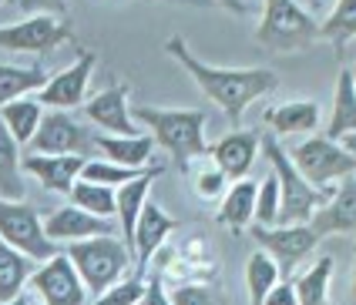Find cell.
Instances as JSON below:
<instances>
[{"mask_svg": "<svg viewBox=\"0 0 356 305\" xmlns=\"http://www.w3.org/2000/svg\"><path fill=\"white\" fill-rule=\"evenodd\" d=\"M165 54L175 58L185 67V74L198 84V91L216 107H222V114L229 118L232 131H238L249 104L273 94L279 87V74L273 67H216V64L202 61L198 54H192V47L178 34L165 41Z\"/></svg>", "mask_w": 356, "mask_h": 305, "instance_id": "6da1fadb", "label": "cell"}, {"mask_svg": "<svg viewBox=\"0 0 356 305\" xmlns=\"http://www.w3.org/2000/svg\"><path fill=\"white\" fill-rule=\"evenodd\" d=\"M131 121L145 124L152 141L165 148L181 171L188 164L209 158V144H205V111L192 107H135Z\"/></svg>", "mask_w": 356, "mask_h": 305, "instance_id": "7a4b0ae2", "label": "cell"}, {"mask_svg": "<svg viewBox=\"0 0 356 305\" xmlns=\"http://www.w3.org/2000/svg\"><path fill=\"white\" fill-rule=\"evenodd\" d=\"M259 151L266 155L269 175L279 184V225H309L316 208L333 195V188L330 191L309 188L302 182V175L293 168V162H289V151L273 134H259Z\"/></svg>", "mask_w": 356, "mask_h": 305, "instance_id": "3957f363", "label": "cell"}, {"mask_svg": "<svg viewBox=\"0 0 356 305\" xmlns=\"http://www.w3.org/2000/svg\"><path fill=\"white\" fill-rule=\"evenodd\" d=\"M64 255L84 282L88 299H98L101 292H108L115 282H121L128 265H131V252L118 235H98L88 242H74L64 248Z\"/></svg>", "mask_w": 356, "mask_h": 305, "instance_id": "277c9868", "label": "cell"}, {"mask_svg": "<svg viewBox=\"0 0 356 305\" xmlns=\"http://www.w3.org/2000/svg\"><path fill=\"white\" fill-rule=\"evenodd\" d=\"M256 41L276 54L309 51L319 41V21L296 0H269L259 10Z\"/></svg>", "mask_w": 356, "mask_h": 305, "instance_id": "5b68a950", "label": "cell"}, {"mask_svg": "<svg viewBox=\"0 0 356 305\" xmlns=\"http://www.w3.org/2000/svg\"><path fill=\"white\" fill-rule=\"evenodd\" d=\"M71 41H74V31L64 17V7H47L14 24H0V51H10V54H47Z\"/></svg>", "mask_w": 356, "mask_h": 305, "instance_id": "8992f818", "label": "cell"}, {"mask_svg": "<svg viewBox=\"0 0 356 305\" xmlns=\"http://www.w3.org/2000/svg\"><path fill=\"white\" fill-rule=\"evenodd\" d=\"M289 162L302 175V182L316 191H330L333 182L356 175V155H350L343 144L330 141L323 134H309L302 144H296L289 151Z\"/></svg>", "mask_w": 356, "mask_h": 305, "instance_id": "52a82bcc", "label": "cell"}, {"mask_svg": "<svg viewBox=\"0 0 356 305\" xmlns=\"http://www.w3.org/2000/svg\"><path fill=\"white\" fill-rule=\"evenodd\" d=\"M0 242H7L34 265L58 255V245L44 235V218L27 202H3L0 198Z\"/></svg>", "mask_w": 356, "mask_h": 305, "instance_id": "ba28073f", "label": "cell"}, {"mask_svg": "<svg viewBox=\"0 0 356 305\" xmlns=\"http://www.w3.org/2000/svg\"><path fill=\"white\" fill-rule=\"evenodd\" d=\"M95 148V134L81 128L71 111H44L38 134L27 144V155H81Z\"/></svg>", "mask_w": 356, "mask_h": 305, "instance_id": "9c48e42d", "label": "cell"}, {"mask_svg": "<svg viewBox=\"0 0 356 305\" xmlns=\"http://www.w3.org/2000/svg\"><path fill=\"white\" fill-rule=\"evenodd\" d=\"M95 64H98V58L91 51H78L74 64H67L64 71L51 74L47 84L34 94L38 104L44 111H74V107H81L88 101V84H91V74H95Z\"/></svg>", "mask_w": 356, "mask_h": 305, "instance_id": "30bf717a", "label": "cell"}, {"mask_svg": "<svg viewBox=\"0 0 356 305\" xmlns=\"http://www.w3.org/2000/svg\"><path fill=\"white\" fill-rule=\"evenodd\" d=\"M249 238L259 245V252H266L279 265V275H293L306 255H313L319 238L309 232V225H276V228H249Z\"/></svg>", "mask_w": 356, "mask_h": 305, "instance_id": "8fae6325", "label": "cell"}, {"mask_svg": "<svg viewBox=\"0 0 356 305\" xmlns=\"http://www.w3.org/2000/svg\"><path fill=\"white\" fill-rule=\"evenodd\" d=\"M31 288L40 299V305H88V292L84 282L78 279L74 265L67 262V255L58 252L54 259L40 262L31 275Z\"/></svg>", "mask_w": 356, "mask_h": 305, "instance_id": "7c38bea8", "label": "cell"}, {"mask_svg": "<svg viewBox=\"0 0 356 305\" xmlns=\"http://www.w3.org/2000/svg\"><path fill=\"white\" fill-rule=\"evenodd\" d=\"M128 94H131L128 84H121V81L111 84V87H104L95 98H88V101L81 104V107H84V118L91 124H98L101 134H111V138H138L145 131L131 121Z\"/></svg>", "mask_w": 356, "mask_h": 305, "instance_id": "4fadbf2b", "label": "cell"}, {"mask_svg": "<svg viewBox=\"0 0 356 305\" xmlns=\"http://www.w3.org/2000/svg\"><path fill=\"white\" fill-rule=\"evenodd\" d=\"M175 228H178V222L165 211V208H161V204H155L152 198L145 202L138 222H135V235H131V259H135V265H138V272H135V275L145 279V268H148L152 259L165 248L168 235H172Z\"/></svg>", "mask_w": 356, "mask_h": 305, "instance_id": "5bb4252c", "label": "cell"}, {"mask_svg": "<svg viewBox=\"0 0 356 305\" xmlns=\"http://www.w3.org/2000/svg\"><path fill=\"white\" fill-rule=\"evenodd\" d=\"M309 232L316 238L330 235H353L356 232V175L343 178L333 184V195L316 208V215L309 218Z\"/></svg>", "mask_w": 356, "mask_h": 305, "instance_id": "9a60e30c", "label": "cell"}, {"mask_svg": "<svg viewBox=\"0 0 356 305\" xmlns=\"http://www.w3.org/2000/svg\"><path fill=\"white\" fill-rule=\"evenodd\" d=\"M44 235L54 245H74L98 238V235H118V232H115V222H104V218H95L74 204H64L44 218Z\"/></svg>", "mask_w": 356, "mask_h": 305, "instance_id": "2e32d148", "label": "cell"}, {"mask_svg": "<svg viewBox=\"0 0 356 305\" xmlns=\"http://www.w3.org/2000/svg\"><path fill=\"white\" fill-rule=\"evenodd\" d=\"M84 162L88 158H81V155H24L20 158V171H27L34 182H40L44 191L71 195V188L81 178Z\"/></svg>", "mask_w": 356, "mask_h": 305, "instance_id": "e0dca14e", "label": "cell"}, {"mask_svg": "<svg viewBox=\"0 0 356 305\" xmlns=\"http://www.w3.org/2000/svg\"><path fill=\"white\" fill-rule=\"evenodd\" d=\"M209 158L225 175V182H242L259 158V134L256 131H242V128L229 131L225 138H218L209 148Z\"/></svg>", "mask_w": 356, "mask_h": 305, "instance_id": "ac0fdd59", "label": "cell"}, {"mask_svg": "<svg viewBox=\"0 0 356 305\" xmlns=\"http://www.w3.org/2000/svg\"><path fill=\"white\" fill-rule=\"evenodd\" d=\"M161 164H152L148 171H141L135 182L121 184L118 191H115V218H118L121 225V242L128 245V252H131V235H135V222H138L141 208H145V202H148V195H152V182L159 178Z\"/></svg>", "mask_w": 356, "mask_h": 305, "instance_id": "d6986e66", "label": "cell"}, {"mask_svg": "<svg viewBox=\"0 0 356 305\" xmlns=\"http://www.w3.org/2000/svg\"><path fill=\"white\" fill-rule=\"evenodd\" d=\"M95 148L104 155V162L118 164V168H131V171L152 168V158H155V141H152V134H138V138L95 134Z\"/></svg>", "mask_w": 356, "mask_h": 305, "instance_id": "ffe728a7", "label": "cell"}, {"mask_svg": "<svg viewBox=\"0 0 356 305\" xmlns=\"http://www.w3.org/2000/svg\"><path fill=\"white\" fill-rule=\"evenodd\" d=\"M266 124L273 128V138L279 134H316L319 128V104L313 98L276 104L266 111Z\"/></svg>", "mask_w": 356, "mask_h": 305, "instance_id": "44dd1931", "label": "cell"}, {"mask_svg": "<svg viewBox=\"0 0 356 305\" xmlns=\"http://www.w3.org/2000/svg\"><path fill=\"white\" fill-rule=\"evenodd\" d=\"M356 134V87H353V74L350 67H339L337 74V94H333V111H330V121L323 138L330 141H346Z\"/></svg>", "mask_w": 356, "mask_h": 305, "instance_id": "7402d4cb", "label": "cell"}, {"mask_svg": "<svg viewBox=\"0 0 356 305\" xmlns=\"http://www.w3.org/2000/svg\"><path fill=\"white\" fill-rule=\"evenodd\" d=\"M256 191L259 182H232L222 195V204H218V225L232 228V232H245L252 228V218H256Z\"/></svg>", "mask_w": 356, "mask_h": 305, "instance_id": "603a6c76", "label": "cell"}, {"mask_svg": "<svg viewBox=\"0 0 356 305\" xmlns=\"http://www.w3.org/2000/svg\"><path fill=\"white\" fill-rule=\"evenodd\" d=\"M40 118H44V107L38 104V98H17V101L3 104L0 107V124L7 128V134L17 141V148H27L31 138L38 134Z\"/></svg>", "mask_w": 356, "mask_h": 305, "instance_id": "cb8c5ba5", "label": "cell"}, {"mask_svg": "<svg viewBox=\"0 0 356 305\" xmlns=\"http://www.w3.org/2000/svg\"><path fill=\"white\" fill-rule=\"evenodd\" d=\"M47 71L44 67H14V64H0V107L17 98H31L47 84Z\"/></svg>", "mask_w": 356, "mask_h": 305, "instance_id": "d4e9b609", "label": "cell"}, {"mask_svg": "<svg viewBox=\"0 0 356 305\" xmlns=\"http://www.w3.org/2000/svg\"><path fill=\"white\" fill-rule=\"evenodd\" d=\"M319 41L333 44L337 58H343L346 44L356 41V0H337L326 14V21L319 24Z\"/></svg>", "mask_w": 356, "mask_h": 305, "instance_id": "484cf974", "label": "cell"}, {"mask_svg": "<svg viewBox=\"0 0 356 305\" xmlns=\"http://www.w3.org/2000/svg\"><path fill=\"white\" fill-rule=\"evenodd\" d=\"M24 171H20V148L0 124V198L3 202H24Z\"/></svg>", "mask_w": 356, "mask_h": 305, "instance_id": "4316f807", "label": "cell"}, {"mask_svg": "<svg viewBox=\"0 0 356 305\" xmlns=\"http://www.w3.org/2000/svg\"><path fill=\"white\" fill-rule=\"evenodd\" d=\"M34 268L38 265L31 259H24L7 242H0V302H10V299L24 295V285L31 282Z\"/></svg>", "mask_w": 356, "mask_h": 305, "instance_id": "83f0119b", "label": "cell"}, {"mask_svg": "<svg viewBox=\"0 0 356 305\" xmlns=\"http://www.w3.org/2000/svg\"><path fill=\"white\" fill-rule=\"evenodd\" d=\"M330 282H333V259L323 255L293 282L299 305H330Z\"/></svg>", "mask_w": 356, "mask_h": 305, "instance_id": "f1b7e54d", "label": "cell"}, {"mask_svg": "<svg viewBox=\"0 0 356 305\" xmlns=\"http://www.w3.org/2000/svg\"><path fill=\"white\" fill-rule=\"evenodd\" d=\"M282 282L279 265L266 255V252H252L245 262V292H249V305H262V299Z\"/></svg>", "mask_w": 356, "mask_h": 305, "instance_id": "f546056e", "label": "cell"}, {"mask_svg": "<svg viewBox=\"0 0 356 305\" xmlns=\"http://www.w3.org/2000/svg\"><path fill=\"white\" fill-rule=\"evenodd\" d=\"M71 204L81 208V211H88V215H95V218H104V222H111L115 218V191L111 188H101V184H88V182H78L71 188Z\"/></svg>", "mask_w": 356, "mask_h": 305, "instance_id": "4dcf8cb0", "label": "cell"}, {"mask_svg": "<svg viewBox=\"0 0 356 305\" xmlns=\"http://www.w3.org/2000/svg\"><path fill=\"white\" fill-rule=\"evenodd\" d=\"M148 171V168H145ZM141 171H131V168H118V164L104 162V158H88L84 168H81V178L78 182H88V184H101V188H111V191H118L121 184L135 182Z\"/></svg>", "mask_w": 356, "mask_h": 305, "instance_id": "1f68e13d", "label": "cell"}, {"mask_svg": "<svg viewBox=\"0 0 356 305\" xmlns=\"http://www.w3.org/2000/svg\"><path fill=\"white\" fill-rule=\"evenodd\" d=\"M172 305H225L222 288L212 282H178L175 288H168Z\"/></svg>", "mask_w": 356, "mask_h": 305, "instance_id": "d6a6232c", "label": "cell"}, {"mask_svg": "<svg viewBox=\"0 0 356 305\" xmlns=\"http://www.w3.org/2000/svg\"><path fill=\"white\" fill-rule=\"evenodd\" d=\"M252 225L259 228H276L279 225V184L273 175H266L256 191V218Z\"/></svg>", "mask_w": 356, "mask_h": 305, "instance_id": "836d02e7", "label": "cell"}, {"mask_svg": "<svg viewBox=\"0 0 356 305\" xmlns=\"http://www.w3.org/2000/svg\"><path fill=\"white\" fill-rule=\"evenodd\" d=\"M192 188H195V195L202 202H216V198L225 195L229 182H225V175L212 164V158H202V168L192 175Z\"/></svg>", "mask_w": 356, "mask_h": 305, "instance_id": "e575fe53", "label": "cell"}, {"mask_svg": "<svg viewBox=\"0 0 356 305\" xmlns=\"http://www.w3.org/2000/svg\"><path fill=\"white\" fill-rule=\"evenodd\" d=\"M141 295H145V279L141 275H124L108 292H101L91 305H138Z\"/></svg>", "mask_w": 356, "mask_h": 305, "instance_id": "d590c367", "label": "cell"}, {"mask_svg": "<svg viewBox=\"0 0 356 305\" xmlns=\"http://www.w3.org/2000/svg\"><path fill=\"white\" fill-rule=\"evenodd\" d=\"M138 305H172V299H168V288H165V279H161V275L145 279V295H141Z\"/></svg>", "mask_w": 356, "mask_h": 305, "instance_id": "8d00e7d4", "label": "cell"}, {"mask_svg": "<svg viewBox=\"0 0 356 305\" xmlns=\"http://www.w3.org/2000/svg\"><path fill=\"white\" fill-rule=\"evenodd\" d=\"M262 305H299L296 288H293V279H282V282L262 299Z\"/></svg>", "mask_w": 356, "mask_h": 305, "instance_id": "74e56055", "label": "cell"}, {"mask_svg": "<svg viewBox=\"0 0 356 305\" xmlns=\"http://www.w3.org/2000/svg\"><path fill=\"white\" fill-rule=\"evenodd\" d=\"M0 305H34L27 295H17V299H10V302H0Z\"/></svg>", "mask_w": 356, "mask_h": 305, "instance_id": "f35d334b", "label": "cell"}, {"mask_svg": "<svg viewBox=\"0 0 356 305\" xmlns=\"http://www.w3.org/2000/svg\"><path fill=\"white\" fill-rule=\"evenodd\" d=\"M343 148H346L350 155H356V134H353V138H346V141H343Z\"/></svg>", "mask_w": 356, "mask_h": 305, "instance_id": "ab89813d", "label": "cell"}, {"mask_svg": "<svg viewBox=\"0 0 356 305\" xmlns=\"http://www.w3.org/2000/svg\"><path fill=\"white\" fill-rule=\"evenodd\" d=\"M350 74H353V87H356V67H350Z\"/></svg>", "mask_w": 356, "mask_h": 305, "instance_id": "60d3db41", "label": "cell"}, {"mask_svg": "<svg viewBox=\"0 0 356 305\" xmlns=\"http://www.w3.org/2000/svg\"><path fill=\"white\" fill-rule=\"evenodd\" d=\"M353 302H356V275H353Z\"/></svg>", "mask_w": 356, "mask_h": 305, "instance_id": "b9f144b4", "label": "cell"}]
</instances>
